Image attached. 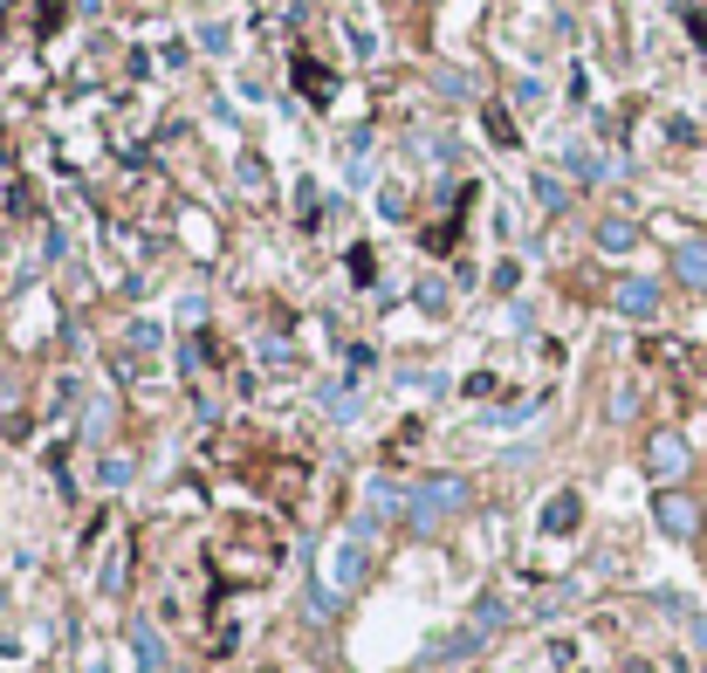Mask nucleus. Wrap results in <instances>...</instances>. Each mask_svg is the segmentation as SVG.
<instances>
[{
  "mask_svg": "<svg viewBox=\"0 0 707 673\" xmlns=\"http://www.w3.org/2000/svg\"><path fill=\"white\" fill-rule=\"evenodd\" d=\"M467 502H475V488H467L460 474H426V482L406 495V530L412 536H440V523L467 516Z\"/></svg>",
  "mask_w": 707,
  "mask_h": 673,
  "instance_id": "f257e3e1",
  "label": "nucleus"
},
{
  "mask_svg": "<svg viewBox=\"0 0 707 673\" xmlns=\"http://www.w3.org/2000/svg\"><path fill=\"white\" fill-rule=\"evenodd\" d=\"M0 605H8V591H0Z\"/></svg>",
  "mask_w": 707,
  "mask_h": 673,
  "instance_id": "f3484780",
  "label": "nucleus"
},
{
  "mask_svg": "<svg viewBox=\"0 0 707 673\" xmlns=\"http://www.w3.org/2000/svg\"><path fill=\"white\" fill-rule=\"evenodd\" d=\"M508 618H516V612H508V598H495V591H488V598H475V625L488 632V640H495V632H501Z\"/></svg>",
  "mask_w": 707,
  "mask_h": 673,
  "instance_id": "9d476101",
  "label": "nucleus"
},
{
  "mask_svg": "<svg viewBox=\"0 0 707 673\" xmlns=\"http://www.w3.org/2000/svg\"><path fill=\"white\" fill-rule=\"evenodd\" d=\"M488 646V632L481 625H454V632H426V646H419V660L434 666V660H475Z\"/></svg>",
  "mask_w": 707,
  "mask_h": 673,
  "instance_id": "39448f33",
  "label": "nucleus"
},
{
  "mask_svg": "<svg viewBox=\"0 0 707 673\" xmlns=\"http://www.w3.org/2000/svg\"><path fill=\"white\" fill-rule=\"evenodd\" d=\"M687 646L707 660V612H694V618H687Z\"/></svg>",
  "mask_w": 707,
  "mask_h": 673,
  "instance_id": "dca6fc26",
  "label": "nucleus"
},
{
  "mask_svg": "<svg viewBox=\"0 0 707 673\" xmlns=\"http://www.w3.org/2000/svg\"><path fill=\"white\" fill-rule=\"evenodd\" d=\"M653 523H659V536H674V543H694L700 536V502L687 495V488H659L653 495Z\"/></svg>",
  "mask_w": 707,
  "mask_h": 673,
  "instance_id": "7ed1b4c3",
  "label": "nucleus"
},
{
  "mask_svg": "<svg viewBox=\"0 0 707 673\" xmlns=\"http://www.w3.org/2000/svg\"><path fill=\"white\" fill-rule=\"evenodd\" d=\"M674 283L707 296V241H674Z\"/></svg>",
  "mask_w": 707,
  "mask_h": 673,
  "instance_id": "0eeeda50",
  "label": "nucleus"
},
{
  "mask_svg": "<svg viewBox=\"0 0 707 673\" xmlns=\"http://www.w3.org/2000/svg\"><path fill=\"white\" fill-rule=\"evenodd\" d=\"M440 97H447V103H467V97H475V83H467V69H440Z\"/></svg>",
  "mask_w": 707,
  "mask_h": 673,
  "instance_id": "2eb2a0df",
  "label": "nucleus"
},
{
  "mask_svg": "<svg viewBox=\"0 0 707 673\" xmlns=\"http://www.w3.org/2000/svg\"><path fill=\"white\" fill-rule=\"evenodd\" d=\"M542 413V399H522V406H495V413H481V426H522V419H536Z\"/></svg>",
  "mask_w": 707,
  "mask_h": 673,
  "instance_id": "ddd939ff",
  "label": "nucleus"
},
{
  "mask_svg": "<svg viewBox=\"0 0 707 673\" xmlns=\"http://www.w3.org/2000/svg\"><path fill=\"white\" fill-rule=\"evenodd\" d=\"M330 577H337V591H358V584L371 577V557H365V543L350 536V530L330 543Z\"/></svg>",
  "mask_w": 707,
  "mask_h": 673,
  "instance_id": "423d86ee",
  "label": "nucleus"
},
{
  "mask_svg": "<svg viewBox=\"0 0 707 673\" xmlns=\"http://www.w3.org/2000/svg\"><path fill=\"white\" fill-rule=\"evenodd\" d=\"M131 653H138V673H166V640L151 618H131Z\"/></svg>",
  "mask_w": 707,
  "mask_h": 673,
  "instance_id": "6e6552de",
  "label": "nucleus"
},
{
  "mask_svg": "<svg viewBox=\"0 0 707 673\" xmlns=\"http://www.w3.org/2000/svg\"><path fill=\"white\" fill-rule=\"evenodd\" d=\"M598 248H605V255H633V248H639V220L605 214V220H598Z\"/></svg>",
  "mask_w": 707,
  "mask_h": 673,
  "instance_id": "1a4fd4ad",
  "label": "nucleus"
},
{
  "mask_svg": "<svg viewBox=\"0 0 707 673\" xmlns=\"http://www.w3.org/2000/svg\"><path fill=\"white\" fill-rule=\"evenodd\" d=\"M536 207H542V214H564V207H570V186H564L557 172H542V179H536Z\"/></svg>",
  "mask_w": 707,
  "mask_h": 673,
  "instance_id": "9b49d317",
  "label": "nucleus"
},
{
  "mask_svg": "<svg viewBox=\"0 0 707 673\" xmlns=\"http://www.w3.org/2000/svg\"><path fill=\"white\" fill-rule=\"evenodd\" d=\"M646 474H653V482L659 488H680L687 482V474H694V447L680 441V433H646Z\"/></svg>",
  "mask_w": 707,
  "mask_h": 673,
  "instance_id": "f03ea898",
  "label": "nucleus"
},
{
  "mask_svg": "<svg viewBox=\"0 0 707 673\" xmlns=\"http://www.w3.org/2000/svg\"><path fill=\"white\" fill-rule=\"evenodd\" d=\"M659 303H666V289L653 283V275H625V283L611 289V309H618V316H633V324H653Z\"/></svg>",
  "mask_w": 707,
  "mask_h": 673,
  "instance_id": "20e7f679",
  "label": "nucleus"
},
{
  "mask_svg": "<svg viewBox=\"0 0 707 673\" xmlns=\"http://www.w3.org/2000/svg\"><path fill=\"white\" fill-rule=\"evenodd\" d=\"M570 523H577V495H557L542 508V530H570Z\"/></svg>",
  "mask_w": 707,
  "mask_h": 673,
  "instance_id": "4468645a",
  "label": "nucleus"
},
{
  "mask_svg": "<svg viewBox=\"0 0 707 673\" xmlns=\"http://www.w3.org/2000/svg\"><path fill=\"white\" fill-rule=\"evenodd\" d=\"M131 474H138V461H131V454H103L97 482H103V488H131Z\"/></svg>",
  "mask_w": 707,
  "mask_h": 673,
  "instance_id": "f8f14e48",
  "label": "nucleus"
}]
</instances>
